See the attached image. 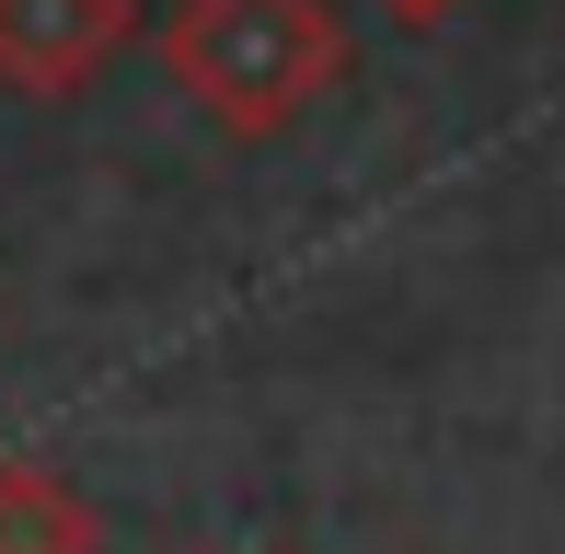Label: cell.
<instances>
[{
	"label": "cell",
	"mask_w": 565,
	"mask_h": 554,
	"mask_svg": "<svg viewBox=\"0 0 565 554\" xmlns=\"http://www.w3.org/2000/svg\"><path fill=\"white\" fill-rule=\"evenodd\" d=\"M162 70L220 139L266 150L347 82V23L335 0H173Z\"/></svg>",
	"instance_id": "cell-1"
},
{
	"label": "cell",
	"mask_w": 565,
	"mask_h": 554,
	"mask_svg": "<svg viewBox=\"0 0 565 554\" xmlns=\"http://www.w3.org/2000/svg\"><path fill=\"white\" fill-rule=\"evenodd\" d=\"M381 12H393V23H416V35H427V23H450L461 0H381Z\"/></svg>",
	"instance_id": "cell-4"
},
{
	"label": "cell",
	"mask_w": 565,
	"mask_h": 554,
	"mask_svg": "<svg viewBox=\"0 0 565 554\" xmlns=\"http://www.w3.org/2000/svg\"><path fill=\"white\" fill-rule=\"evenodd\" d=\"M0 554H105V509L46 462H0Z\"/></svg>",
	"instance_id": "cell-3"
},
{
	"label": "cell",
	"mask_w": 565,
	"mask_h": 554,
	"mask_svg": "<svg viewBox=\"0 0 565 554\" xmlns=\"http://www.w3.org/2000/svg\"><path fill=\"white\" fill-rule=\"evenodd\" d=\"M139 46V0H0V93L70 105Z\"/></svg>",
	"instance_id": "cell-2"
}]
</instances>
